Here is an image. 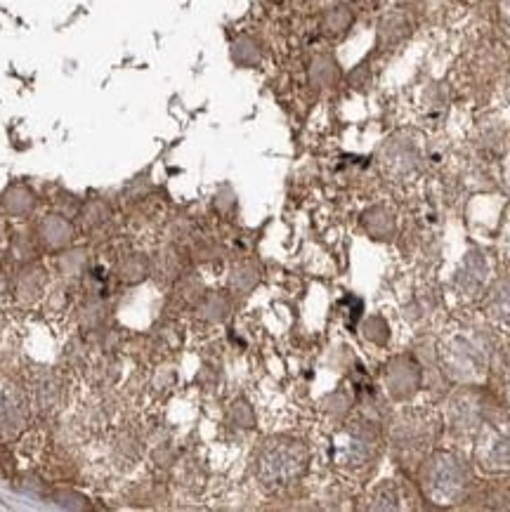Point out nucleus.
I'll use <instances>...</instances> for the list:
<instances>
[{
	"label": "nucleus",
	"mask_w": 510,
	"mask_h": 512,
	"mask_svg": "<svg viewBox=\"0 0 510 512\" xmlns=\"http://www.w3.org/2000/svg\"><path fill=\"white\" fill-rule=\"evenodd\" d=\"M305 451L296 442H277L263 451L258 461L265 484H289L305 468Z\"/></svg>",
	"instance_id": "nucleus-1"
},
{
	"label": "nucleus",
	"mask_w": 510,
	"mask_h": 512,
	"mask_svg": "<svg viewBox=\"0 0 510 512\" xmlns=\"http://www.w3.org/2000/svg\"><path fill=\"white\" fill-rule=\"evenodd\" d=\"M461 487H463V477H461L459 465H454L451 461H440L430 468L428 489L435 498L440 496L442 501H449V498H454V494H459Z\"/></svg>",
	"instance_id": "nucleus-2"
},
{
	"label": "nucleus",
	"mask_w": 510,
	"mask_h": 512,
	"mask_svg": "<svg viewBox=\"0 0 510 512\" xmlns=\"http://www.w3.org/2000/svg\"><path fill=\"white\" fill-rule=\"evenodd\" d=\"M41 234L45 244L52 248H62L74 241V225L69 220H64L62 215H48V220L41 225Z\"/></svg>",
	"instance_id": "nucleus-3"
},
{
	"label": "nucleus",
	"mask_w": 510,
	"mask_h": 512,
	"mask_svg": "<svg viewBox=\"0 0 510 512\" xmlns=\"http://www.w3.org/2000/svg\"><path fill=\"white\" fill-rule=\"evenodd\" d=\"M135 262H137V258L133 255V258H128V260L121 265V277L126 279V281H130V284H135V281L145 279V274H147V265H145V262H142L140 267H137Z\"/></svg>",
	"instance_id": "nucleus-4"
},
{
	"label": "nucleus",
	"mask_w": 510,
	"mask_h": 512,
	"mask_svg": "<svg viewBox=\"0 0 510 512\" xmlns=\"http://www.w3.org/2000/svg\"><path fill=\"white\" fill-rule=\"evenodd\" d=\"M350 24V15L348 10H333L329 15V22H326V26L333 31V34H340V31L348 29Z\"/></svg>",
	"instance_id": "nucleus-5"
},
{
	"label": "nucleus",
	"mask_w": 510,
	"mask_h": 512,
	"mask_svg": "<svg viewBox=\"0 0 510 512\" xmlns=\"http://www.w3.org/2000/svg\"><path fill=\"white\" fill-rule=\"evenodd\" d=\"M499 314H503V317H510V284H506L499 291Z\"/></svg>",
	"instance_id": "nucleus-6"
},
{
	"label": "nucleus",
	"mask_w": 510,
	"mask_h": 512,
	"mask_svg": "<svg viewBox=\"0 0 510 512\" xmlns=\"http://www.w3.org/2000/svg\"><path fill=\"white\" fill-rule=\"evenodd\" d=\"M503 15H506V22L510 26V0H506V5H503Z\"/></svg>",
	"instance_id": "nucleus-7"
}]
</instances>
